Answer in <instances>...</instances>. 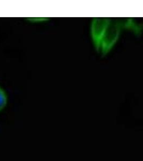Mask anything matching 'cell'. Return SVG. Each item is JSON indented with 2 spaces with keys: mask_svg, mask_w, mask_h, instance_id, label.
<instances>
[{
  "mask_svg": "<svg viewBox=\"0 0 143 161\" xmlns=\"http://www.w3.org/2000/svg\"><path fill=\"white\" fill-rule=\"evenodd\" d=\"M111 19L97 17L93 19L90 26V36L95 50L99 51L101 40Z\"/></svg>",
  "mask_w": 143,
  "mask_h": 161,
  "instance_id": "2",
  "label": "cell"
},
{
  "mask_svg": "<svg viewBox=\"0 0 143 161\" xmlns=\"http://www.w3.org/2000/svg\"><path fill=\"white\" fill-rule=\"evenodd\" d=\"M123 29V20L111 19L103 35L99 48L103 55L112 50L118 42Z\"/></svg>",
  "mask_w": 143,
  "mask_h": 161,
  "instance_id": "1",
  "label": "cell"
},
{
  "mask_svg": "<svg viewBox=\"0 0 143 161\" xmlns=\"http://www.w3.org/2000/svg\"><path fill=\"white\" fill-rule=\"evenodd\" d=\"M123 29H127L134 31L135 33H140V25L134 19H129L123 20Z\"/></svg>",
  "mask_w": 143,
  "mask_h": 161,
  "instance_id": "3",
  "label": "cell"
},
{
  "mask_svg": "<svg viewBox=\"0 0 143 161\" xmlns=\"http://www.w3.org/2000/svg\"><path fill=\"white\" fill-rule=\"evenodd\" d=\"M8 102V97L7 92L2 86H0V112L6 108Z\"/></svg>",
  "mask_w": 143,
  "mask_h": 161,
  "instance_id": "4",
  "label": "cell"
}]
</instances>
